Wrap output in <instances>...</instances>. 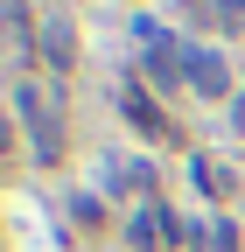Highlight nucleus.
<instances>
[{"label": "nucleus", "instance_id": "1", "mask_svg": "<svg viewBox=\"0 0 245 252\" xmlns=\"http://www.w3.org/2000/svg\"><path fill=\"white\" fill-rule=\"evenodd\" d=\"M189 91L203 98H231V63L217 49H189Z\"/></svg>", "mask_w": 245, "mask_h": 252}, {"label": "nucleus", "instance_id": "2", "mask_svg": "<svg viewBox=\"0 0 245 252\" xmlns=\"http://www.w3.org/2000/svg\"><path fill=\"white\" fill-rule=\"evenodd\" d=\"M119 98H126V112H133V126H140V133H168V119H161V105L147 98L140 84H126V91H119Z\"/></svg>", "mask_w": 245, "mask_h": 252}, {"label": "nucleus", "instance_id": "3", "mask_svg": "<svg viewBox=\"0 0 245 252\" xmlns=\"http://www.w3.org/2000/svg\"><path fill=\"white\" fill-rule=\"evenodd\" d=\"M154 238H168V231H161V203H147V210H133V217H126V245H133V252H147Z\"/></svg>", "mask_w": 245, "mask_h": 252}, {"label": "nucleus", "instance_id": "4", "mask_svg": "<svg viewBox=\"0 0 245 252\" xmlns=\"http://www.w3.org/2000/svg\"><path fill=\"white\" fill-rule=\"evenodd\" d=\"M42 49H49V63H70L77 35H70V21H63V14H49V21H42Z\"/></svg>", "mask_w": 245, "mask_h": 252}, {"label": "nucleus", "instance_id": "5", "mask_svg": "<svg viewBox=\"0 0 245 252\" xmlns=\"http://www.w3.org/2000/svg\"><path fill=\"white\" fill-rule=\"evenodd\" d=\"M210 238H203V252H238V224L231 217H217V224H203Z\"/></svg>", "mask_w": 245, "mask_h": 252}]
</instances>
